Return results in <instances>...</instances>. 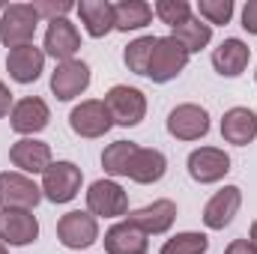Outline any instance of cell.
Instances as JSON below:
<instances>
[{
    "instance_id": "5",
    "label": "cell",
    "mask_w": 257,
    "mask_h": 254,
    "mask_svg": "<svg viewBox=\"0 0 257 254\" xmlns=\"http://www.w3.org/2000/svg\"><path fill=\"white\" fill-rule=\"evenodd\" d=\"M42 200V189L24 174H0V206L3 209H33Z\"/></svg>"
},
{
    "instance_id": "29",
    "label": "cell",
    "mask_w": 257,
    "mask_h": 254,
    "mask_svg": "<svg viewBox=\"0 0 257 254\" xmlns=\"http://www.w3.org/2000/svg\"><path fill=\"white\" fill-rule=\"evenodd\" d=\"M156 15H159L165 24L180 27V24H186V21L192 18V6H189L186 0H159V3H156Z\"/></svg>"
},
{
    "instance_id": "1",
    "label": "cell",
    "mask_w": 257,
    "mask_h": 254,
    "mask_svg": "<svg viewBox=\"0 0 257 254\" xmlns=\"http://www.w3.org/2000/svg\"><path fill=\"white\" fill-rule=\"evenodd\" d=\"M36 24H39V15H36L33 3H12L0 15V42L6 48L30 45V39L36 33Z\"/></svg>"
},
{
    "instance_id": "32",
    "label": "cell",
    "mask_w": 257,
    "mask_h": 254,
    "mask_svg": "<svg viewBox=\"0 0 257 254\" xmlns=\"http://www.w3.org/2000/svg\"><path fill=\"white\" fill-rule=\"evenodd\" d=\"M242 27L248 33H257V0H248L242 9Z\"/></svg>"
},
{
    "instance_id": "30",
    "label": "cell",
    "mask_w": 257,
    "mask_h": 254,
    "mask_svg": "<svg viewBox=\"0 0 257 254\" xmlns=\"http://www.w3.org/2000/svg\"><path fill=\"white\" fill-rule=\"evenodd\" d=\"M197 12H200V18L209 21V27L212 24H227L230 15H233V0H200Z\"/></svg>"
},
{
    "instance_id": "31",
    "label": "cell",
    "mask_w": 257,
    "mask_h": 254,
    "mask_svg": "<svg viewBox=\"0 0 257 254\" xmlns=\"http://www.w3.org/2000/svg\"><path fill=\"white\" fill-rule=\"evenodd\" d=\"M33 9H36L39 18H51V21H57V18H63L66 12L72 9V3H69V0H57V3H33Z\"/></svg>"
},
{
    "instance_id": "6",
    "label": "cell",
    "mask_w": 257,
    "mask_h": 254,
    "mask_svg": "<svg viewBox=\"0 0 257 254\" xmlns=\"http://www.w3.org/2000/svg\"><path fill=\"white\" fill-rule=\"evenodd\" d=\"M57 236L66 248H90L99 239V224L96 215L90 212H66L63 218L57 221Z\"/></svg>"
},
{
    "instance_id": "16",
    "label": "cell",
    "mask_w": 257,
    "mask_h": 254,
    "mask_svg": "<svg viewBox=\"0 0 257 254\" xmlns=\"http://www.w3.org/2000/svg\"><path fill=\"white\" fill-rule=\"evenodd\" d=\"M174 218H177V203L174 200H153L150 206L132 212L128 224H135L144 233H165V230H171Z\"/></svg>"
},
{
    "instance_id": "14",
    "label": "cell",
    "mask_w": 257,
    "mask_h": 254,
    "mask_svg": "<svg viewBox=\"0 0 257 254\" xmlns=\"http://www.w3.org/2000/svg\"><path fill=\"white\" fill-rule=\"evenodd\" d=\"M168 132L180 141H197L209 132V114L200 105H180L168 117Z\"/></svg>"
},
{
    "instance_id": "27",
    "label": "cell",
    "mask_w": 257,
    "mask_h": 254,
    "mask_svg": "<svg viewBox=\"0 0 257 254\" xmlns=\"http://www.w3.org/2000/svg\"><path fill=\"white\" fill-rule=\"evenodd\" d=\"M156 39H159V36H141V39L128 42V48H126V66L135 72V75H147L150 60H153Z\"/></svg>"
},
{
    "instance_id": "15",
    "label": "cell",
    "mask_w": 257,
    "mask_h": 254,
    "mask_svg": "<svg viewBox=\"0 0 257 254\" xmlns=\"http://www.w3.org/2000/svg\"><path fill=\"white\" fill-rule=\"evenodd\" d=\"M78 48H81V33H78V27L72 21L57 18V21L48 24V30H45V51L54 60H60V63L75 60V51Z\"/></svg>"
},
{
    "instance_id": "36",
    "label": "cell",
    "mask_w": 257,
    "mask_h": 254,
    "mask_svg": "<svg viewBox=\"0 0 257 254\" xmlns=\"http://www.w3.org/2000/svg\"><path fill=\"white\" fill-rule=\"evenodd\" d=\"M0 254H6V248H3V245H0Z\"/></svg>"
},
{
    "instance_id": "22",
    "label": "cell",
    "mask_w": 257,
    "mask_h": 254,
    "mask_svg": "<svg viewBox=\"0 0 257 254\" xmlns=\"http://www.w3.org/2000/svg\"><path fill=\"white\" fill-rule=\"evenodd\" d=\"M78 15H81L87 33L96 39L114 30V3H108V0H81Z\"/></svg>"
},
{
    "instance_id": "4",
    "label": "cell",
    "mask_w": 257,
    "mask_h": 254,
    "mask_svg": "<svg viewBox=\"0 0 257 254\" xmlns=\"http://www.w3.org/2000/svg\"><path fill=\"white\" fill-rule=\"evenodd\" d=\"M81 189V168L72 162H51L42 174V194L54 203H69Z\"/></svg>"
},
{
    "instance_id": "17",
    "label": "cell",
    "mask_w": 257,
    "mask_h": 254,
    "mask_svg": "<svg viewBox=\"0 0 257 254\" xmlns=\"http://www.w3.org/2000/svg\"><path fill=\"white\" fill-rule=\"evenodd\" d=\"M48 120H51L48 105H45L42 99H36V96L21 99V102L9 111V123H12V129H15V132H21V135L42 132V129L48 126Z\"/></svg>"
},
{
    "instance_id": "34",
    "label": "cell",
    "mask_w": 257,
    "mask_h": 254,
    "mask_svg": "<svg viewBox=\"0 0 257 254\" xmlns=\"http://www.w3.org/2000/svg\"><path fill=\"white\" fill-rule=\"evenodd\" d=\"M9 102H12V93H9V90H6V84L0 81V120L9 114Z\"/></svg>"
},
{
    "instance_id": "26",
    "label": "cell",
    "mask_w": 257,
    "mask_h": 254,
    "mask_svg": "<svg viewBox=\"0 0 257 254\" xmlns=\"http://www.w3.org/2000/svg\"><path fill=\"white\" fill-rule=\"evenodd\" d=\"M135 153H138V144H132V141H117V144H111V147L102 153V168H105L111 177H128V168H132Z\"/></svg>"
},
{
    "instance_id": "10",
    "label": "cell",
    "mask_w": 257,
    "mask_h": 254,
    "mask_svg": "<svg viewBox=\"0 0 257 254\" xmlns=\"http://www.w3.org/2000/svg\"><path fill=\"white\" fill-rule=\"evenodd\" d=\"M239 206H242V191L236 186H224L221 191H215L209 197V203L203 206V224L209 230H224L233 221V215L239 212Z\"/></svg>"
},
{
    "instance_id": "25",
    "label": "cell",
    "mask_w": 257,
    "mask_h": 254,
    "mask_svg": "<svg viewBox=\"0 0 257 254\" xmlns=\"http://www.w3.org/2000/svg\"><path fill=\"white\" fill-rule=\"evenodd\" d=\"M171 36H174V39L192 54V51H200L203 45H209V39H212V27H209L206 21H200V18H189L186 24L174 27Z\"/></svg>"
},
{
    "instance_id": "8",
    "label": "cell",
    "mask_w": 257,
    "mask_h": 254,
    "mask_svg": "<svg viewBox=\"0 0 257 254\" xmlns=\"http://www.w3.org/2000/svg\"><path fill=\"white\" fill-rule=\"evenodd\" d=\"M39 236V221L30 209H3L0 212V239L6 245H30Z\"/></svg>"
},
{
    "instance_id": "12",
    "label": "cell",
    "mask_w": 257,
    "mask_h": 254,
    "mask_svg": "<svg viewBox=\"0 0 257 254\" xmlns=\"http://www.w3.org/2000/svg\"><path fill=\"white\" fill-rule=\"evenodd\" d=\"M9 159L24 174H45L51 168V147L45 141H36V138H21L12 144Z\"/></svg>"
},
{
    "instance_id": "2",
    "label": "cell",
    "mask_w": 257,
    "mask_h": 254,
    "mask_svg": "<svg viewBox=\"0 0 257 254\" xmlns=\"http://www.w3.org/2000/svg\"><path fill=\"white\" fill-rule=\"evenodd\" d=\"M189 63V51L174 39V36H159L156 48H153V60L147 69V78H153L156 84H165L171 78H177Z\"/></svg>"
},
{
    "instance_id": "19",
    "label": "cell",
    "mask_w": 257,
    "mask_h": 254,
    "mask_svg": "<svg viewBox=\"0 0 257 254\" xmlns=\"http://www.w3.org/2000/svg\"><path fill=\"white\" fill-rule=\"evenodd\" d=\"M42 63H45V51L36 48V45L12 48L9 57H6V69H9L12 81H18V84H30V81H36L39 72H42Z\"/></svg>"
},
{
    "instance_id": "35",
    "label": "cell",
    "mask_w": 257,
    "mask_h": 254,
    "mask_svg": "<svg viewBox=\"0 0 257 254\" xmlns=\"http://www.w3.org/2000/svg\"><path fill=\"white\" fill-rule=\"evenodd\" d=\"M251 242H254V245H257V221H254V224H251Z\"/></svg>"
},
{
    "instance_id": "18",
    "label": "cell",
    "mask_w": 257,
    "mask_h": 254,
    "mask_svg": "<svg viewBox=\"0 0 257 254\" xmlns=\"http://www.w3.org/2000/svg\"><path fill=\"white\" fill-rule=\"evenodd\" d=\"M251 60V48L242 39H224L215 51H212V66L218 75L224 78H236L245 72V66Z\"/></svg>"
},
{
    "instance_id": "28",
    "label": "cell",
    "mask_w": 257,
    "mask_h": 254,
    "mask_svg": "<svg viewBox=\"0 0 257 254\" xmlns=\"http://www.w3.org/2000/svg\"><path fill=\"white\" fill-rule=\"evenodd\" d=\"M209 239L203 233H177L162 245V254H206Z\"/></svg>"
},
{
    "instance_id": "13",
    "label": "cell",
    "mask_w": 257,
    "mask_h": 254,
    "mask_svg": "<svg viewBox=\"0 0 257 254\" xmlns=\"http://www.w3.org/2000/svg\"><path fill=\"white\" fill-rule=\"evenodd\" d=\"M69 123H72V129H75L81 138H102L108 129L114 126V120H111L105 102H96V99L81 102V105L72 111Z\"/></svg>"
},
{
    "instance_id": "3",
    "label": "cell",
    "mask_w": 257,
    "mask_h": 254,
    "mask_svg": "<svg viewBox=\"0 0 257 254\" xmlns=\"http://www.w3.org/2000/svg\"><path fill=\"white\" fill-rule=\"evenodd\" d=\"M105 108H108V114H111V120L117 126H138L144 120V114H147V99H144L141 90L117 84V87L108 90Z\"/></svg>"
},
{
    "instance_id": "9",
    "label": "cell",
    "mask_w": 257,
    "mask_h": 254,
    "mask_svg": "<svg viewBox=\"0 0 257 254\" xmlns=\"http://www.w3.org/2000/svg\"><path fill=\"white\" fill-rule=\"evenodd\" d=\"M90 84V66L84 60H66L57 63L54 75H51V90L60 102H69L75 96H81Z\"/></svg>"
},
{
    "instance_id": "7",
    "label": "cell",
    "mask_w": 257,
    "mask_h": 254,
    "mask_svg": "<svg viewBox=\"0 0 257 254\" xmlns=\"http://www.w3.org/2000/svg\"><path fill=\"white\" fill-rule=\"evenodd\" d=\"M87 206L93 215H105V218H117L126 215L128 197L114 180H96L87 191Z\"/></svg>"
},
{
    "instance_id": "11",
    "label": "cell",
    "mask_w": 257,
    "mask_h": 254,
    "mask_svg": "<svg viewBox=\"0 0 257 254\" xmlns=\"http://www.w3.org/2000/svg\"><path fill=\"white\" fill-rule=\"evenodd\" d=\"M230 171V156L224 150H215V147H200L189 156V174L197 183H218L224 174Z\"/></svg>"
},
{
    "instance_id": "20",
    "label": "cell",
    "mask_w": 257,
    "mask_h": 254,
    "mask_svg": "<svg viewBox=\"0 0 257 254\" xmlns=\"http://www.w3.org/2000/svg\"><path fill=\"white\" fill-rule=\"evenodd\" d=\"M221 135L227 144H236V147H245L257 138V117L254 111L248 108H230L221 120Z\"/></svg>"
},
{
    "instance_id": "33",
    "label": "cell",
    "mask_w": 257,
    "mask_h": 254,
    "mask_svg": "<svg viewBox=\"0 0 257 254\" xmlns=\"http://www.w3.org/2000/svg\"><path fill=\"white\" fill-rule=\"evenodd\" d=\"M224 254H257V245L254 242H248V239H233Z\"/></svg>"
},
{
    "instance_id": "23",
    "label": "cell",
    "mask_w": 257,
    "mask_h": 254,
    "mask_svg": "<svg viewBox=\"0 0 257 254\" xmlns=\"http://www.w3.org/2000/svg\"><path fill=\"white\" fill-rule=\"evenodd\" d=\"M165 171H168V162H165V156L159 150H141L138 147V153L132 159V168H128V177L135 183L150 186V183H159L165 177Z\"/></svg>"
},
{
    "instance_id": "24",
    "label": "cell",
    "mask_w": 257,
    "mask_h": 254,
    "mask_svg": "<svg viewBox=\"0 0 257 254\" xmlns=\"http://www.w3.org/2000/svg\"><path fill=\"white\" fill-rule=\"evenodd\" d=\"M153 18V6L144 0H120L114 3V27L117 30H141Z\"/></svg>"
},
{
    "instance_id": "21",
    "label": "cell",
    "mask_w": 257,
    "mask_h": 254,
    "mask_svg": "<svg viewBox=\"0 0 257 254\" xmlns=\"http://www.w3.org/2000/svg\"><path fill=\"white\" fill-rule=\"evenodd\" d=\"M105 251L108 254H147V233L135 224L120 221L105 233Z\"/></svg>"
}]
</instances>
